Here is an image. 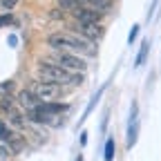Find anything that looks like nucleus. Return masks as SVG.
Segmentation results:
<instances>
[{"instance_id": "nucleus-1", "label": "nucleus", "mask_w": 161, "mask_h": 161, "mask_svg": "<svg viewBox=\"0 0 161 161\" xmlns=\"http://www.w3.org/2000/svg\"><path fill=\"white\" fill-rule=\"evenodd\" d=\"M47 45L56 52H69V54H90L94 56L96 49L90 40L80 38L76 34H52L47 38Z\"/></svg>"}, {"instance_id": "nucleus-2", "label": "nucleus", "mask_w": 161, "mask_h": 161, "mask_svg": "<svg viewBox=\"0 0 161 161\" xmlns=\"http://www.w3.org/2000/svg\"><path fill=\"white\" fill-rule=\"evenodd\" d=\"M38 74L43 76L45 80L49 83H56V85H78L80 80H83V74H76V72H69L60 65H54V63H47V60H40L38 63Z\"/></svg>"}, {"instance_id": "nucleus-3", "label": "nucleus", "mask_w": 161, "mask_h": 161, "mask_svg": "<svg viewBox=\"0 0 161 161\" xmlns=\"http://www.w3.org/2000/svg\"><path fill=\"white\" fill-rule=\"evenodd\" d=\"M56 63L60 65V67H65V69H69V72H76V74H80V72H85L87 69V63L80 56H76V54H69V52H58L56 54Z\"/></svg>"}, {"instance_id": "nucleus-4", "label": "nucleus", "mask_w": 161, "mask_h": 161, "mask_svg": "<svg viewBox=\"0 0 161 161\" xmlns=\"http://www.w3.org/2000/svg\"><path fill=\"white\" fill-rule=\"evenodd\" d=\"M139 139V105H130V116H128V148H134Z\"/></svg>"}, {"instance_id": "nucleus-5", "label": "nucleus", "mask_w": 161, "mask_h": 161, "mask_svg": "<svg viewBox=\"0 0 161 161\" xmlns=\"http://www.w3.org/2000/svg\"><path fill=\"white\" fill-rule=\"evenodd\" d=\"M76 34H80V38L90 40V43H94V40H98L101 36H103V29H101V25H94V23H76Z\"/></svg>"}, {"instance_id": "nucleus-6", "label": "nucleus", "mask_w": 161, "mask_h": 161, "mask_svg": "<svg viewBox=\"0 0 161 161\" xmlns=\"http://www.w3.org/2000/svg\"><path fill=\"white\" fill-rule=\"evenodd\" d=\"M34 92H36V96L45 103V101H52L54 96H58V94H60V85L49 83V80H43V83H38V85H36V90H34Z\"/></svg>"}, {"instance_id": "nucleus-7", "label": "nucleus", "mask_w": 161, "mask_h": 161, "mask_svg": "<svg viewBox=\"0 0 161 161\" xmlns=\"http://www.w3.org/2000/svg\"><path fill=\"white\" fill-rule=\"evenodd\" d=\"M78 23H94V25H98L101 23V11H96V9H90V7H80L78 11H74L72 14Z\"/></svg>"}, {"instance_id": "nucleus-8", "label": "nucleus", "mask_w": 161, "mask_h": 161, "mask_svg": "<svg viewBox=\"0 0 161 161\" xmlns=\"http://www.w3.org/2000/svg\"><path fill=\"white\" fill-rule=\"evenodd\" d=\"M18 101H20V105L27 108V110H36L40 103H43V101L36 96V92H31V90H23V92H18Z\"/></svg>"}, {"instance_id": "nucleus-9", "label": "nucleus", "mask_w": 161, "mask_h": 161, "mask_svg": "<svg viewBox=\"0 0 161 161\" xmlns=\"http://www.w3.org/2000/svg\"><path fill=\"white\" fill-rule=\"evenodd\" d=\"M43 112H47V114H54V116H63L67 110H69V105H65V103H56V101H45V103H40L38 105Z\"/></svg>"}, {"instance_id": "nucleus-10", "label": "nucleus", "mask_w": 161, "mask_h": 161, "mask_svg": "<svg viewBox=\"0 0 161 161\" xmlns=\"http://www.w3.org/2000/svg\"><path fill=\"white\" fill-rule=\"evenodd\" d=\"M148 54H150V40L146 38L143 43H141V47H139L136 58H134V67H143V65H146V60H148Z\"/></svg>"}, {"instance_id": "nucleus-11", "label": "nucleus", "mask_w": 161, "mask_h": 161, "mask_svg": "<svg viewBox=\"0 0 161 161\" xmlns=\"http://www.w3.org/2000/svg\"><path fill=\"white\" fill-rule=\"evenodd\" d=\"M85 7H90V9H96V11H108L112 5H114V0H80Z\"/></svg>"}, {"instance_id": "nucleus-12", "label": "nucleus", "mask_w": 161, "mask_h": 161, "mask_svg": "<svg viewBox=\"0 0 161 161\" xmlns=\"http://www.w3.org/2000/svg\"><path fill=\"white\" fill-rule=\"evenodd\" d=\"M58 7H60V11L74 14V11H78L83 7V3H80V0H58Z\"/></svg>"}, {"instance_id": "nucleus-13", "label": "nucleus", "mask_w": 161, "mask_h": 161, "mask_svg": "<svg viewBox=\"0 0 161 161\" xmlns=\"http://www.w3.org/2000/svg\"><path fill=\"white\" fill-rule=\"evenodd\" d=\"M103 90H105V85H103V87H101V90H96V94H94V96L90 98V105L85 108V112H83V119H87V116L92 114V110L96 108V103H98V98H101V94H103Z\"/></svg>"}, {"instance_id": "nucleus-14", "label": "nucleus", "mask_w": 161, "mask_h": 161, "mask_svg": "<svg viewBox=\"0 0 161 161\" xmlns=\"http://www.w3.org/2000/svg\"><path fill=\"white\" fill-rule=\"evenodd\" d=\"M103 159H105V161H114V139H112V136L105 141V148H103Z\"/></svg>"}, {"instance_id": "nucleus-15", "label": "nucleus", "mask_w": 161, "mask_h": 161, "mask_svg": "<svg viewBox=\"0 0 161 161\" xmlns=\"http://www.w3.org/2000/svg\"><path fill=\"white\" fill-rule=\"evenodd\" d=\"M9 114H11V123H14L16 128H20V125H23V116H20V112H16V110H11Z\"/></svg>"}, {"instance_id": "nucleus-16", "label": "nucleus", "mask_w": 161, "mask_h": 161, "mask_svg": "<svg viewBox=\"0 0 161 161\" xmlns=\"http://www.w3.org/2000/svg\"><path fill=\"white\" fill-rule=\"evenodd\" d=\"M7 25H14V16L11 14H3V16H0V27H7Z\"/></svg>"}, {"instance_id": "nucleus-17", "label": "nucleus", "mask_w": 161, "mask_h": 161, "mask_svg": "<svg viewBox=\"0 0 161 161\" xmlns=\"http://www.w3.org/2000/svg\"><path fill=\"white\" fill-rule=\"evenodd\" d=\"M14 90V83L11 80H5V83H0V94H9Z\"/></svg>"}, {"instance_id": "nucleus-18", "label": "nucleus", "mask_w": 161, "mask_h": 161, "mask_svg": "<svg viewBox=\"0 0 161 161\" xmlns=\"http://www.w3.org/2000/svg\"><path fill=\"white\" fill-rule=\"evenodd\" d=\"M139 29H141L139 25H132V29H130V36H128V43H130V45L134 43V38H136V34H139Z\"/></svg>"}, {"instance_id": "nucleus-19", "label": "nucleus", "mask_w": 161, "mask_h": 161, "mask_svg": "<svg viewBox=\"0 0 161 161\" xmlns=\"http://www.w3.org/2000/svg\"><path fill=\"white\" fill-rule=\"evenodd\" d=\"M0 5H3L5 9H9V11H11V9L18 5V0H0Z\"/></svg>"}, {"instance_id": "nucleus-20", "label": "nucleus", "mask_w": 161, "mask_h": 161, "mask_svg": "<svg viewBox=\"0 0 161 161\" xmlns=\"http://www.w3.org/2000/svg\"><path fill=\"white\" fill-rule=\"evenodd\" d=\"M16 43H18V38H16V36H9V45L16 47Z\"/></svg>"}, {"instance_id": "nucleus-21", "label": "nucleus", "mask_w": 161, "mask_h": 161, "mask_svg": "<svg viewBox=\"0 0 161 161\" xmlns=\"http://www.w3.org/2000/svg\"><path fill=\"white\" fill-rule=\"evenodd\" d=\"M80 143H83V146L87 143V132H83V134H80Z\"/></svg>"}, {"instance_id": "nucleus-22", "label": "nucleus", "mask_w": 161, "mask_h": 161, "mask_svg": "<svg viewBox=\"0 0 161 161\" xmlns=\"http://www.w3.org/2000/svg\"><path fill=\"white\" fill-rule=\"evenodd\" d=\"M5 154H9V150H7V148H3V146H0V159H3Z\"/></svg>"}, {"instance_id": "nucleus-23", "label": "nucleus", "mask_w": 161, "mask_h": 161, "mask_svg": "<svg viewBox=\"0 0 161 161\" xmlns=\"http://www.w3.org/2000/svg\"><path fill=\"white\" fill-rule=\"evenodd\" d=\"M74 161H83V157H76V159H74Z\"/></svg>"}, {"instance_id": "nucleus-24", "label": "nucleus", "mask_w": 161, "mask_h": 161, "mask_svg": "<svg viewBox=\"0 0 161 161\" xmlns=\"http://www.w3.org/2000/svg\"><path fill=\"white\" fill-rule=\"evenodd\" d=\"M0 128H3V121H0Z\"/></svg>"}]
</instances>
